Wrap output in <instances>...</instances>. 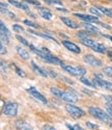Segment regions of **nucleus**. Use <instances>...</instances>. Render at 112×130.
<instances>
[{
  "mask_svg": "<svg viewBox=\"0 0 112 130\" xmlns=\"http://www.w3.org/2000/svg\"><path fill=\"white\" fill-rule=\"evenodd\" d=\"M51 93L53 95H55L57 98L62 99L65 102H69V103H76L78 101V96L74 93V91H72V93L70 92H62L56 88H51L50 89Z\"/></svg>",
  "mask_w": 112,
  "mask_h": 130,
  "instance_id": "1",
  "label": "nucleus"
},
{
  "mask_svg": "<svg viewBox=\"0 0 112 130\" xmlns=\"http://www.w3.org/2000/svg\"><path fill=\"white\" fill-rule=\"evenodd\" d=\"M88 111L92 117H95L98 120L102 121V122H105V123H111L112 122V117L109 116L108 113H106L103 109H101L99 107H88Z\"/></svg>",
  "mask_w": 112,
  "mask_h": 130,
  "instance_id": "2",
  "label": "nucleus"
},
{
  "mask_svg": "<svg viewBox=\"0 0 112 130\" xmlns=\"http://www.w3.org/2000/svg\"><path fill=\"white\" fill-rule=\"evenodd\" d=\"M81 43L84 46L94 49V51H96V52L102 53V54L107 53V50H106V48H105V46L103 44H100V43H98V42H95L94 40H90L89 38L81 39Z\"/></svg>",
  "mask_w": 112,
  "mask_h": 130,
  "instance_id": "3",
  "label": "nucleus"
},
{
  "mask_svg": "<svg viewBox=\"0 0 112 130\" xmlns=\"http://www.w3.org/2000/svg\"><path fill=\"white\" fill-rule=\"evenodd\" d=\"M65 110L68 111L74 119H79L82 118L85 115V111L83 109H81L80 107H78L76 105H74L73 103H69L65 105Z\"/></svg>",
  "mask_w": 112,
  "mask_h": 130,
  "instance_id": "4",
  "label": "nucleus"
},
{
  "mask_svg": "<svg viewBox=\"0 0 112 130\" xmlns=\"http://www.w3.org/2000/svg\"><path fill=\"white\" fill-rule=\"evenodd\" d=\"M62 69L68 72L69 74L73 75V76H83L86 73V70L82 67H74V66H65V64H62Z\"/></svg>",
  "mask_w": 112,
  "mask_h": 130,
  "instance_id": "5",
  "label": "nucleus"
},
{
  "mask_svg": "<svg viewBox=\"0 0 112 130\" xmlns=\"http://www.w3.org/2000/svg\"><path fill=\"white\" fill-rule=\"evenodd\" d=\"M3 113L8 117H15L18 113V104L15 102L6 103L3 106Z\"/></svg>",
  "mask_w": 112,
  "mask_h": 130,
  "instance_id": "6",
  "label": "nucleus"
},
{
  "mask_svg": "<svg viewBox=\"0 0 112 130\" xmlns=\"http://www.w3.org/2000/svg\"><path fill=\"white\" fill-rule=\"evenodd\" d=\"M83 60L92 67H102V61L98 59L96 56H94L92 54H86V55H84Z\"/></svg>",
  "mask_w": 112,
  "mask_h": 130,
  "instance_id": "7",
  "label": "nucleus"
},
{
  "mask_svg": "<svg viewBox=\"0 0 112 130\" xmlns=\"http://www.w3.org/2000/svg\"><path fill=\"white\" fill-rule=\"evenodd\" d=\"M92 82L95 83L96 86H100V88H103V89H106V90L112 92V82L105 81L103 79H98V78H95Z\"/></svg>",
  "mask_w": 112,
  "mask_h": 130,
  "instance_id": "8",
  "label": "nucleus"
},
{
  "mask_svg": "<svg viewBox=\"0 0 112 130\" xmlns=\"http://www.w3.org/2000/svg\"><path fill=\"white\" fill-rule=\"evenodd\" d=\"M28 93L32 96V97H34V98L36 99V100H39V101H41L42 103H44V104H47V99L45 98V97L40 93V92H38L34 88H30L29 90H28Z\"/></svg>",
  "mask_w": 112,
  "mask_h": 130,
  "instance_id": "9",
  "label": "nucleus"
},
{
  "mask_svg": "<svg viewBox=\"0 0 112 130\" xmlns=\"http://www.w3.org/2000/svg\"><path fill=\"white\" fill-rule=\"evenodd\" d=\"M62 45H63L66 49H68V50H70V51H72V52H74V53H80V52H81V49L78 47L76 44L72 43V42L63 41V42H62Z\"/></svg>",
  "mask_w": 112,
  "mask_h": 130,
  "instance_id": "10",
  "label": "nucleus"
},
{
  "mask_svg": "<svg viewBox=\"0 0 112 130\" xmlns=\"http://www.w3.org/2000/svg\"><path fill=\"white\" fill-rule=\"evenodd\" d=\"M16 128L17 130H32L31 125L23 120H18L16 122Z\"/></svg>",
  "mask_w": 112,
  "mask_h": 130,
  "instance_id": "11",
  "label": "nucleus"
},
{
  "mask_svg": "<svg viewBox=\"0 0 112 130\" xmlns=\"http://www.w3.org/2000/svg\"><path fill=\"white\" fill-rule=\"evenodd\" d=\"M75 17L79 18L83 21H85V22H97L99 17H94V16H89V15H83V14H74Z\"/></svg>",
  "mask_w": 112,
  "mask_h": 130,
  "instance_id": "12",
  "label": "nucleus"
},
{
  "mask_svg": "<svg viewBox=\"0 0 112 130\" xmlns=\"http://www.w3.org/2000/svg\"><path fill=\"white\" fill-rule=\"evenodd\" d=\"M31 64H32V69L34 70L35 73H38L39 75H42L43 77H48L49 76V73L46 70H45V69H43L42 67H39L34 61H31Z\"/></svg>",
  "mask_w": 112,
  "mask_h": 130,
  "instance_id": "13",
  "label": "nucleus"
},
{
  "mask_svg": "<svg viewBox=\"0 0 112 130\" xmlns=\"http://www.w3.org/2000/svg\"><path fill=\"white\" fill-rule=\"evenodd\" d=\"M60 20L62 21V22L68 26V27H70V28H73V29H76V28H79V26H81V25H79V24H77V23H75L73 20H71V19H69V18H65V17H60Z\"/></svg>",
  "mask_w": 112,
  "mask_h": 130,
  "instance_id": "14",
  "label": "nucleus"
},
{
  "mask_svg": "<svg viewBox=\"0 0 112 130\" xmlns=\"http://www.w3.org/2000/svg\"><path fill=\"white\" fill-rule=\"evenodd\" d=\"M38 9H39V13H40L41 17H43L44 19H46V20H51L52 19V13L49 9L44 8V7H39Z\"/></svg>",
  "mask_w": 112,
  "mask_h": 130,
  "instance_id": "15",
  "label": "nucleus"
},
{
  "mask_svg": "<svg viewBox=\"0 0 112 130\" xmlns=\"http://www.w3.org/2000/svg\"><path fill=\"white\" fill-rule=\"evenodd\" d=\"M16 50H17V53L20 55V57H22V58L25 59V60L29 59V53L24 48H22L21 46H17L16 47Z\"/></svg>",
  "mask_w": 112,
  "mask_h": 130,
  "instance_id": "16",
  "label": "nucleus"
},
{
  "mask_svg": "<svg viewBox=\"0 0 112 130\" xmlns=\"http://www.w3.org/2000/svg\"><path fill=\"white\" fill-rule=\"evenodd\" d=\"M8 2L10 4H13L14 6H16L17 8H20V9H23V10H26V12H28L29 7L26 5V4H23L22 2H19V1H16V0H8Z\"/></svg>",
  "mask_w": 112,
  "mask_h": 130,
  "instance_id": "17",
  "label": "nucleus"
},
{
  "mask_svg": "<svg viewBox=\"0 0 112 130\" xmlns=\"http://www.w3.org/2000/svg\"><path fill=\"white\" fill-rule=\"evenodd\" d=\"M80 25L83 26L87 31H90V32H100L99 29H98L96 26H94L92 24H90L89 22H85V23H82V24H80Z\"/></svg>",
  "mask_w": 112,
  "mask_h": 130,
  "instance_id": "18",
  "label": "nucleus"
},
{
  "mask_svg": "<svg viewBox=\"0 0 112 130\" xmlns=\"http://www.w3.org/2000/svg\"><path fill=\"white\" fill-rule=\"evenodd\" d=\"M97 7L101 10V12L103 13V15H106L107 17L112 18V8H108V7H104V6H100V5H98Z\"/></svg>",
  "mask_w": 112,
  "mask_h": 130,
  "instance_id": "19",
  "label": "nucleus"
},
{
  "mask_svg": "<svg viewBox=\"0 0 112 130\" xmlns=\"http://www.w3.org/2000/svg\"><path fill=\"white\" fill-rule=\"evenodd\" d=\"M92 35V32H90V31H79L77 34V37L79 38L80 40L81 39H86V38H89Z\"/></svg>",
  "mask_w": 112,
  "mask_h": 130,
  "instance_id": "20",
  "label": "nucleus"
},
{
  "mask_svg": "<svg viewBox=\"0 0 112 130\" xmlns=\"http://www.w3.org/2000/svg\"><path fill=\"white\" fill-rule=\"evenodd\" d=\"M89 10H90L91 14L96 15L97 17H102V15H103V13L101 12V10H100L98 7H95V6H91L90 8H89Z\"/></svg>",
  "mask_w": 112,
  "mask_h": 130,
  "instance_id": "21",
  "label": "nucleus"
},
{
  "mask_svg": "<svg viewBox=\"0 0 112 130\" xmlns=\"http://www.w3.org/2000/svg\"><path fill=\"white\" fill-rule=\"evenodd\" d=\"M44 1H45V3L52 4V5H62L63 4L60 0H44Z\"/></svg>",
  "mask_w": 112,
  "mask_h": 130,
  "instance_id": "22",
  "label": "nucleus"
},
{
  "mask_svg": "<svg viewBox=\"0 0 112 130\" xmlns=\"http://www.w3.org/2000/svg\"><path fill=\"white\" fill-rule=\"evenodd\" d=\"M103 73L106 75V76L112 78V67H105L103 69Z\"/></svg>",
  "mask_w": 112,
  "mask_h": 130,
  "instance_id": "23",
  "label": "nucleus"
},
{
  "mask_svg": "<svg viewBox=\"0 0 112 130\" xmlns=\"http://www.w3.org/2000/svg\"><path fill=\"white\" fill-rule=\"evenodd\" d=\"M0 29H1V31H0V32H2V34L6 35V36H9V31H8V29L5 27V25H4L3 22H0Z\"/></svg>",
  "mask_w": 112,
  "mask_h": 130,
  "instance_id": "24",
  "label": "nucleus"
},
{
  "mask_svg": "<svg viewBox=\"0 0 112 130\" xmlns=\"http://www.w3.org/2000/svg\"><path fill=\"white\" fill-rule=\"evenodd\" d=\"M1 13H2V14H4V15H6V16H8L9 18H12V19H15V18H16V16H15V14H14V13L8 12L7 9H4L3 7H1Z\"/></svg>",
  "mask_w": 112,
  "mask_h": 130,
  "instance_id": "25",
  "label": "nucleus"
},
{
  "mask_svg": "<svg viewBox=\"0 0 112 130\" xmlns=\"http://www.w3.org/2000/svg\"><path fill=\"white\" fill-rule=\"evenodd\" d=\"M16 38H17V40H18V41H20L23 45H25V46H27V47H29V46H30V44L28 43V41H27V40H25L24 38H22L21 36H17Z\"/></svg>",
  "mask_w": 112,
  "mask_h": 130,
  "instance_id": "26",
  "label": "nucleus"
},
{
  "mask_svg": "<svg viewBox=\"0 0 112 130\" xmlns=\"http://www.w3.org/2000/svg\"><path fill=\"white\" fill-rule=\"evenodd\" d=\"M24 24L25 25H28L29 27H33V28H39L40 26L35 23H33L32 21H29V20H24Z\"/></svg>",
  "mask_w": 112,
  "mask_h": 130,
  "instance_id": "27",
  "label": "nucleus"
},
{
  "mask_svg": "<svg viewBox=\"0 0 112 130\" xmlns=\"http://www.w3.org/2000/svg\"><path fill=\"white\" fill-rule=\"evenodd\" d=\"M0 38H1V43H5V44H8L9 43V40H8V36L2 34V32H0Z\"/></svg>",
  "mask_w": 112,
  "mask_h": 130,
  "instance_id": "28",
  "label": "nucleus"
},
{
  "mask_svg": "<svg viewBox=\"0 0 112 130\" xmlns=\"http://www.w3.org/2000/svg\"><path fill=\"white\" fill-rule=\"evenodd\" d=\"M80 81H81L82 83H84L85 85L90 86V88H96V85H95V84H92L90 81H89L88 79H86V78H81V79H80Z\"/></svg>",
  "mask_w": 112,
  "mask_h": 130,
  "instance_id": "29",
  "label": "nucleus"
},
{
  "mask_svg": "<svg viewBox=\"0 0 112 130\" xmlns=\"http://www.w3.org/2000/svg\"><path fill=\"white\" fill-rule=\"evenodd\" d=\"M23 1L27 2V3H30V4H33V5H41V2L39 0H23Z\"/></svg>",
  "mask_w": 112,
  "mask_h": 130,
  "instance_id": "30",
  "label": "nucleus"
},
{
  "mask_svg": "<svg viewBox=\"0 0 112 130\" xmlns=\"http://www.w3.org/2000/svg\"><path fill=\"white\" fill-rule=\"evenodd\" d=\"M13 29H14V31H16V32H22V31L24 30L23 27L20 26V25H18V24H15V25L13 26Z\"/></svg>",
  "mask_w": 112,
  "mask_h": 130,
  "instance_id": "31",
  "label": "nucleus"
},
{
  "mask_svg": "<svg viewBox=\"0 0 112 130\" xmlns=\"http://www.w3.org/2000/svg\"><path fill=\"white\" fill-rule=\"evenodd\" d=\"M16 71H17V73H18V75H19V76H21V77H25V76H26L25 72H24V71H22L20 68L16 67Z\"/></svg>",
  "mask_w": 112,
  "mask_h": 130,
  "instance_id": "32",
  "label": "nucleus"
},
{
  "mask_svg": "<svg viewBox=\"0 0 112 130\" xmlns=\"http://www.w3.org/2000/svg\"><path fill=\"white\" fill-rule=\"evenodd\" d=\"M86 126H87L88 128H90V129H98V128H99L98 125H95V124H92V123H90V122H86Z\"/></svg>",
  "mask_w": 112,
  "mask_h": 130,
  "instance_id": "33",
  "label": "nucleus"
},
{
  "mask_svg": "<svg viewBox=\"0 0 112 130\" xmlns=\"http://www.w3.org/2000/svg\"><path fill=\"white\" fill-rule=\"evenodd\" d=\"M104 97V99L106 100V102L108 104H111L112 105V96H103Z\"/></svg>",
  "mask_w": 112,
  "mask_h": 130,
  "instance_id": "34",
  "label": "nucleus"
},
{
  "mask_svg": "<svg viewBox=\"0 0 112 130\" xmlns=\"http://www.w3.org/2000/svg\"><path fill=\"white\" fill-rule=\"evenodd\" d=\"M0 49H1V55H4V54H6V49L4 48L3 43H1V44H0Z\"/></svg>",
  "mask_w": 112,
  "mask_h": 130,
  "instance_id": "35",
  "label": "nucleus"
},
{
  "mask_svg": "<svg viewBox=\"0 0 112 130\" xmlns=\"http://www.w3.org/2000/svg\"><path fill=\"white\" fill-rule=\"evenodd\" d=\"M43 130H56V129L53 126H51V125H45L43 127Z\"/></svg>",
  "mask_w": 112,
  "mask_h": 130,
  "instance_id": "36",
  "label": "nucleus"
},
{
  "mask_svg": "<svg viewBox=\"0 0 112 130\" xmlns=\"http://www.w3.org/2000/svg\"><path fill=\"white\" fill-rule=\"evenodd\" d=\"M107 111L112 117V105L111 104H108V103H107Z\"/></svg>",
  "mask_w": 112,
  "mask_h": 130,
  "instance_id": "37",
  "label": "nucleus"
},
{
  "mask_svg": "<svg viewBox=\"0 0 112 130\" xmlns=\"http://www.w3.org/2000/svg\"><path fill=\"white\" fill-rule=\"evenodd\" d=\"M96 23H97V24H99V25H101V26H103V27H105V28H107V29H111V27H110V26H108V25H107V24H105V23H100L99 21H97Z\"/></svg>",
  "mask_w": 112,
  "mask_h": 130,
  "instance_id": "38",
  "label": "nucleus"
},
{
  "mask_svg": "<svg viewBox=\"0 0 112 130\" xmlns=\"http://www.w3.org/2000/svg\"><path fill=\"white\" fill-rule=\"evenodd\" d=\"M107 54H108V56H109V58L112 60V49H109L108 51H107Z\"/></svg>",
  "mask_w": 112,
  "mask_h": 130,
  "instance_id": "39",
  "label": "nucleus"
},
{
  "mask_svg": "<svg viewBox=\"0 0 112 130\" xmlns=\"http://www.w3.org/2000/svg\"><path fill=\"white\" fill-rule=\"evenodd\" d=\"M74 127H75V130H84L82 127H80V125H78V124H76Z\"/></svg>",
  "mask_w": 112,
  "mask_h": 130,
  "instance_id": "40",
  "label": "nucleus"
},
{
  "mask_svg": "<svg viewBox=\"0 0 112 130\" xmlns=\"http://www.w3.org/2000/svg\"><path fill=\"white\" fill-rule=\"evenodd\" d=\"M83 92H84L85 94H87V95H89V96H90V95H92V93H91L90 91H88V90H86V89H84V90H83Z\"/></svg>",
  "mask_w": 112,
  "mask_h": 130,
  "instance_id": "41",
  "label": "nucleus"
},
{
  "mask_svg": "<svg viewBox=\"0 0 112 130\" xmlns=\"http://www.w3.org/2000/svg\"><path fill=\"white\" fill-rule=\"evenodd\" d=\"M66 127H68L70 130H75V127H73V126H71L70 124H66Z\"/></svg>",
  "mask_w": 112,
  "mask_h": 130,
  "instance_id": "42",
  "label": "nucleus"
},
{
  "mask_svg": "<svg viewBox=\"0 0 112 130\" xmlns=\"http://www.w3.org/2000/svg\"><path fill=\"white\" fill-rule=\"evenodd\" d=\"M95 76H96V78H98V79H102V75H100V74H95Z\"/></svg>",
  "mask_w": 112,
  "mask_h": 130,
  "instance_id": "43",
  "label": "nucleus"
},
{
  "mask_svg": "<svg viewBox=\"0 0 112 130\" xmlns=\"http://www.w3.org/2000/svg\"><path fill=\"white\" fill-rule=\"evenodd\" d=\"M58 10H60V12H64V13H68L69 10L68 9H64V8H57Z\"/></svg>",
  "mask_w": 112,
  "mask_h": 130,
  "instance_id": "44",
  "label": "nucleus"
},
{
  "mask_svg": "<svg viewBox=\"0 0 112 130\" xmlns=\"http://www.w3.org/2000/svg\"><path fill=\"white\" fill-rule=\"evenodd\" d=\"M105 38H107V39H109V40H111L112 41V37H110V36H104Z\"/></svg>",
  "mask_w": 112,
  "mask_h": 130,
  "instance_id": "45",
  "label": "nucleus"
},
{
  "mask_svg": "<svg viewBox=\"0 0 112 130\" xmlns=\"http://www.w3.org/2000/svg\"><path fill=\"white\" fill-rule=\"evenodd\" d=\"M60 37L61 38H66V36H64V35H60Z\"/></svg>",
  "mask_w": 112,
  "mask_h": 130,
  "instance_id": "46",
  "label": "nucleus"
},
{
  "mask_svg": "<svg viewBox=\"0 0 112 130\" xmlns=\"http://www.w3.org/2000/svg\"><path fill=\"white\" fill-rule=\"evenodd\" d=\"M111 128H112V124H111Z\"/></svg>",
  "mask_w": 112,
  "mask_h": 130,
  "instance_id": "47",
  "label": "nucleus"
},
{
  "mask_svg": "<svg viewBox=\"0 0 112 130\" xmlns=\"http://www.w3.org/2000/svg\"><path fill=\"white\" fill-rule=\"evenodd\" d=\"M109 1H112V0H109Z\"/></svg>",
  "mask_w": 112,
  "mask_h": 130,
  "instance_id": "48",
  "label": "nucleus"
}]
</instances>
